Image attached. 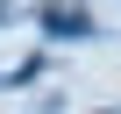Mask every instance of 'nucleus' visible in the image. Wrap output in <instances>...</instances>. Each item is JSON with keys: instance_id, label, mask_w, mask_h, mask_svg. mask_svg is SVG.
I'll list each match as a JSON object with an SVG mask.
<instances>
[{"instance_id": "1", "label": "nucleus", "mask_w": 121, "mask_h": 114, "mask_svg": "<svg viewBox=\"0 0 121 114\" xmlns=\"http://www.w3.org/2000/svg\"><path fill=\"white\" fill-rule=\"evenodd\" d=\"M50 36H93V14H43Z\"/></svg>"}]
</instances>
